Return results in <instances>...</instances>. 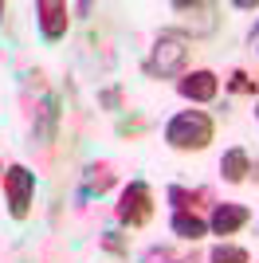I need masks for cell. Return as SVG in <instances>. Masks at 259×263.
Segmentation results:
<instances>
[{
  "instance_id": "obj_1",
  "label": "cell",
  "mask_w": 259,
  "mask_h": 263,
  "mask_svg": "<svg viewBox=\"0 0 259 263\" xmlns=\"http://www.w3.org/2000/svg\"><path fill=\"white\" fill-rule=\"evenodd\" d=\"M212 138H216V122L205 110H181L165 126V142L181 154H200V149H208Z\"/></svg>"
},
{
  "instance_id": "obj_2",
  "label": "cell",
  "mask_w": 259,
  "mask_h": 263,
  "mask_svg": "<svg viewBox=\"0 0 259 263\" xmlns=\"http://www.w3.org/2000/svg\"><path fill=\"white\" fill-rule=\"evenodd\" d=\"M145 75L150 79H177L184 75V67H189V35L181 32H161L153 40L150 55H145Z\"/></svg>"
},
{
  "instance_id": "obj_3",
  "label": "cell",
  "mask_w": 259,
  "mask_h": 263,
  "mask_svg": "<svg viewBox=\"0 0 259 263\" xmlns=\"http://www.w3.org/2000/svg\"><path fill=\"white\" fill-rule=\"evenodd\" d=\"M4 200H8L12 220H28L32 200H35V173L28 165H8L4 169Z\"/></svg>"
},
{
  "instance_id": "obj_4",
  "label": "cell",
  "mask_w": 259,
  "mask_h": 263,
  "mask_svg": "<svg viewBox=\"0 0 259 263\" xmlns=\"http://www.w3.org/2000/svg\"><path fill=\"white\" fill-rule=\"evenodd\" d=\"M118 224L122 228H145L153 220V189L145 181H130L118 197Z\"/></svg>"
},
{
  "instance_id": "obj_5",
  "label": "cell",
  "mask_w": 259,
  "mask_h": 263,
  "mask_svg": "<svg viewBox=\"0 0 259 263\" xmlns=\"http://www.w3.org/2000/svg\"><path fill=\"white\" fill-rule=\"evenodd\" d=\"M177 95L189 99V102H212L216 95H220V79H216V71H208V67L184 71V75L177 79Z\"/></svg>"
},
{
  "instance_id": "obj_6",
  "label": "cell",
  "mask_w": 259,
  "mask_h": 263,
  "mask_svg": "<svg viewBox=\"0 0 259 263\" xmlns=\"http://www.w3.org/2000/svg\"><path fill=\"white\" fill-rule=\"evenodd\" d=\"M35 20H40V32L47 44H59L67 35V24H71V16H67V4L63 0H40L35 4Z\"/></svg>"
},
{
  "instance_id": "obj_7",
  "label": "cell",
  "mask_w": 259,
  "mask_h": 263,
  "mask_svg": "<svg viewBox=\"0 0 259 263\" xmlns=\"http://www.w3.org/2000/svg\"><path fill=\"white\" fill-rule=\"evenodd\" d=\"M248 220H251V209H248V204L224 200V204H216L212 216H208V232H212V236H236Z\"/></svg>"
},
{
  "instance_id": "obj_8",
  "label": "cell",
  "mask_w": 259,
  "mask_h": 263,
  "mask_svg": "<svg viewBox=\"0 0 259 263\" xmlns=\"http://www.w3.org/2000/svg\"><path fill=\"white\" fill-rule=\"evenodd\" d=\"M251 173V157L244 145H236V149H228L224 157H220V177H224L228 185H239V181H248Z\"/></svg>"
},
{
  "instance_id": "obj_9",
  "label": "cell",
  "mask_w": 259,
  "mask_h": 263,
  "mask_svg": "<svg viewBox=\"0 0 259 263\" xmlns=\"http://www.w3.org/2000/svg\"><path fill=\"white\" fill-rule=\"evenodd\" d=\"M169 228H173V236H181V240H200V236H208V220H200L196 212H173V220H169Z\"/></svg>"
},
{
  "instance_id": "obj_10",
  "label": "cell",
  "mask_w": 259,
  "mask_h": 263,
  "mask_svg": "<svg viewBox=\"0 0 259 263\" xmlns=\"http://www.w3.org/2000/svg\"><path fill=\"white\" fill-rule=\"evenodd\" d=\"M208 263H251V255L239 243H216L212 252H208Z\"/></svg>"
},
{
  "instance_id": "obj_11",
  "label": "cell",
  "mask_w": 259,
  "mask_h": 263,
  "mask_svg": "<svg viewBox=\"0 0 259 263\" xmlns=\"http://www.w3.org/2000/svg\"><path fill=\"white\" fill-rule=\"evenodd\" d=\"M165 197H169V204H173L177 212H193L196 200L205 197V193H189V189H181V185H169V193H165Z\"/></svg>"
},
{
  "instance_id": "obj_12",
  "label": "cell",
  "mask_w": 259,
  "mask_h": 263,
  "mask_svg": "<svg viewBox=\"0 0 259 263\" xmlns=\"http://www.w3.org/2000/svg\"><path fill=\"white\" fill-rule=\"evenodd\" d=\"M102 248L114 255H126V243H122V232H106V240H102Z\"/></svg>"
},
{
  "instance_id": "obj_13",
  "label": "cell",
  "mask_w": 259,
  "mask_h": 263,
  "mask_svg": "<svg viewBox=\"0 0 259 263\" xmlns=\"http://www.w3.org/2000/svg\"><path fill=\"white\" fill-rule=\"evenodd\" d=\"M232 90H251V83H248L244 71H232Z\"/></svg>"
},
{
  "instance_id": "obj_14",
  "label": "cell",
  "mask_w": 259,
  "mask_h": 263,
  "mask_svg": "<svg viewBox=\"0 0 259 263\" xmlns=\"http://www.w3.org/2000/svg\"><path fill=\"white\" fill-rule=\"evenodd\" d=\"M255 40H259V24H255V28H251V44H255Z\"/></svg>"
},
{
  "instance_id": "obj_15",
  "label": "cell",
  "mask_w": 259,
  "mask_h": 263,
  "mask_svg": "<svg viewBox=\"0 0 259 263\" xmlns=\"http://www.w3.org/2000/svg\"><path fill=\"white\" fill-rule=\"evenodd\" d=\"M255 122H259V102H255Z\"/></svg>"
},
{
  "instance_id": "obj_16",
  "label": "cell",
  "mask_w": 259,
  "mask_h": 263,
  "mask_svg": "<svg viewBox=\"0 0 259 263\" xmlns=\"http://www.w3.org/2000/svg\"><path fill=\"white\" fill-rule=\"evenodd\" d=\"M0 16H4V4H0Z\"/></svg>"
}]
</instances>
